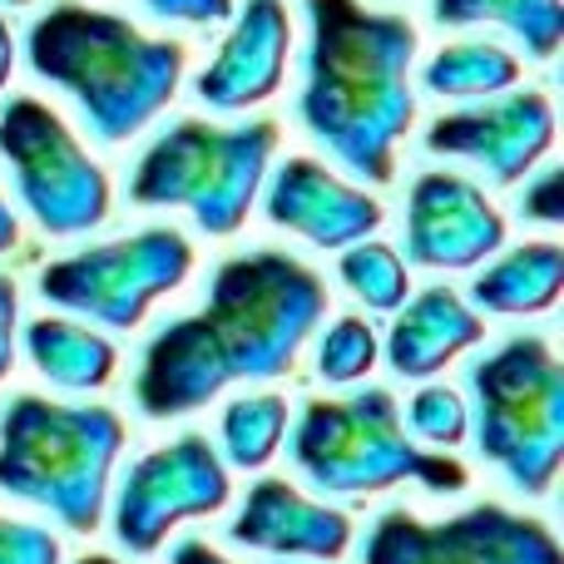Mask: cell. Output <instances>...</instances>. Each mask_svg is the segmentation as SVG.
Segmentation results:
<instances>
[{
    "label": "cell",
    "instance_id": "cell-1",
    "mask_svg": "<svg viewBox=\"0 0 564 564\" xmlns=\"http://www.w3.org/2000/svg\"><path fill=\"white\" fill-rule=\"evenodd\" d=\"M327 312V288L307 263L273 248L218 263L198 312L159 327L134 377L144 416L169 421L208 406L234 381L288 377Z\"/></svg>",
    "mask_w": 564,
    "mask_h": 564
},
{
    "label": "cell",
    "instance_id": "cell-2",
    "mask_svg": "<svg viewBox=\"0 0 564 564\" xmlns=\"http://www.w3.org/2000/svg\"><path fill=\"white\" fill-rule=\"evenodd\" d=\"M307 50H302L297 119L351 178L387 184L397 174V144L411 129V59L416 25L381 15L361 0H302Z\"/></svg>",
    "mask_w": 564,
    "mask_h": 564
},
{
    "label": "cell",
    "instance_id": "cell-3",
    "mask_svg": "<svg viewBox=\"0 0 564 564\" xmlns=\"http://www.w3.org/2000/svg\"><path fill=\"white\" fill-rule=\"evenodd\" d=\"M25 59L40 79L79 105L99 144H124L149 124L184 79V45L134 30L124 15L89 6H50L25 30Z\"/></svg>",
    "mask_w": 564,
    "mask_h": 564
},
{
    "label": "cell",
    "instance_id": "cell-4",
    "mask_svg": "<svg viewBox=\"0 0 564 564\" xmlns=\"http://www.w3.org/2000/svg\"><path fill=\"white\" fill-rule=\"evenodd\" d=\"M119 451L124 421L109 406H65L25 391L0 411V490L50 510L75 535H89L105 520Z\"/></svg>",
    "mask_w": 564,
    "mask_h": 564
},
{
    "label": "cell",
    "instance_id": "cell-5",
    "mask_svg": "<svg viewBox=\"0 0 564 564\" xmlns=\"http://www.w3.org/2000/svg\"><path fill=\"white\" fill-rule=\"evenodd\" d=\"M292 466L322 496H377L401 480L460 496L470 470L451 456L421 451L401 426V406L387 387L351 391L341 401H307L288 436Z\"/></svg>",
    "mask_w": 564,
    "mask_h": 564
},
{
    "label": "cell",
    "instance_id": "cell-6",
    "mask_svg": "<svg viewBox=\"0 0 564 564\" xmlns=\"http://www.w3.org/2000/svg\"><path fill=\"white\" fill-rule=\"evenodd\" d=\"M466 381L476 451L520 496H545L564 460V367L550 341L535 332L500 341L470 361Z\"/></svg>",
    "mask_w": 564,
    "mask_h": 564
},
{
    "label": "cell",
    "instance_id": "cell-7",
    "mask_svg": "<svg viewBox=\"0 0 564 564\" xmlns=\"http://www.w3.org/2000/svg\"><path fill=\"white\" fill-rule=\"evenodd\" d=\"M278 154V124H204L178 119L144 149L129 198L139 208H188L194 224L214 238H228L248 224L263 174Z\"/></svg>",
    "mask_w": 564,
    "mask_h": 564
},
{
    "label": "cell",
    "instance_id": "cell-8",
    "mask_svg": "<svg viewBox=\"0 0 564 564\" xmlns=\"http://www.w3.org/2000/svg\"><path fill=\"white\" fill-rule=\"evenodd\" d=\"M0 154L15 194L45 234L75 238L109 218V178L50 105L15 95L0 109Z\"/></svg>",
    "mask_w": 564,
    "mask_h": 564
},
{
    "label": "cell",
    "instance_id": "cell-9",
    "mask_svg": "<svg viewBox=\"0 0 564 564\" xmlns=\"http://www.w3.org/2000/svg\"><path fill=\"white\" fill-rule=\"evenodd\" d=\"M188 268H194V243L178 228H144V234L59 258L40 273L35 288L55 307L105 322L115 332H129L144 322V312L164 292L184 288Z\"/></svg>",
    "mask_w": 564,
    "mask_h": 564
},
{
    "label": "cell",
    "instance_id": "cell-10",
    "mask_svg": "<svg viewBox=\"0 0 564 564\" xmlns=\"http://www.w3.org/2000/svg\"><path fill=\"white\" fill-rule=\"evenodd\" d=\"M361 564H564L555 530L506 506H470L451 520L387 510L367 530Z\"/></svg>",
    "mask_w": 564,
    "mask_h": 564
},
{
    "label": "cell",
    "instance_id": "cell-11",
    "mask_svg": "<svg viewBox=\"0 0 564 564\" xmlns=\"http://www.w3.org/2000/svg\"><path fill=\"white\" fill-rule=\"evenodd\" d=\"M228 496H234V480L218 446L188 431L124 470V486L115 496V540L129 555H154L169 530L224 510Z\"/></svg>",
    "mask_w": 564,
    "mask_h": 564
},
{
    "label": "cell",
    "instance_id": "cell-12",
    "mask_svg": "<svg viewBox=\"0 0 564 564\" xmlns=\"http://www.w3.org/2000/svg\"><path fill=\"white\" fill-rule=\"evenodd\" d=\"M555 144V105L540 89H506L470 109L441 115L426 129L431 154L470 159L496 184H520Z\"/></svg>",
    "mask_w": 564,
    "mask_h": 564
},
{
    "label": "cell",
    "instance_id": "cell-13",
    "mask_svg": "<svg viewBox=\"0 0 564 564\" xmlns=\"http://www.w3.org/2000/svg\"><path fill=\"white\" fill-rule=\"evenodd\" d=\"M506 243L500 208L460 174H421L406 198V263L460 273Z\"/></svg>",
    "mask_w": 564,
    "mask_h": 564
},
{
    "label": "cell",
    "instance_id": "cell-14",
    "mask_svg": "<svg viewBox=\"0 0 564 564\" xmlns=\"http://www.w3.org/2000/svg\"><path fill=\"white\" fill-rule=\"evenodd\" d=\"M288 50H292V20L282 0H248L238 10L228 40L208 69L194 79V95L218 115L263 105L278 95L282 75H288Z\"/></svg>",
    "mask_w": 564,
    "mask_h": 564
},
{
    "label": "cell",
    "instance_id": "cell-15",
    "mask_svg": "<svg viewBox=\"0 0 564 564\" xmlns=\"http://www.w3.org/2000/svg\"><path fill=\"white\" fill-rule=\"evenodd\" d=\"M268 218L317 248H347L381 228V204L327 174L317 159H288L268 184Z\"/></svg>",
    "mask_w": 564,
    "mask_h": 564
},
{
    "label": "cell",
    "instance_id": "cell-16",
    "mask_svg": "<svg viewBox=\"0 0 564 564\" xmlns=\"http://www.w3.org/2000/svg\"><path fill=\"white\" fill-rule=\"evenodd\" d=\"M228 540L278 560H341L351 545V520L307 500L288 480H258L228 525Z\"/></svg>",
    "mask_w": 564,
    "mask_h": 564
},
{
    "label": "cell",
    "instance_id": "cell-17",
    "mask_svg": "<svg viewBox=\"0 0 564 564\" xmlns=\"http://www.w3.org/2000/svg\"><path fill=\"white\" fill-rule=\"evenodd\" d=\"M480 337H486V322L460 302V292L426 288L401 302V317L391 322L387 337V361L397 377L426 381L436 371H446L460 351L476 347Z\"/></svg>",
    "mask_w": 564,
    "mask_h": 564
},
{
    "label": "cell",
    "instance_id": "cell-18",
    "mask_svg": "<svg viewBox=\"0 0 564 564\" xmlns=\"http://www.w3.org/2000/svg\"><path fill=\"white\" fill-rule=\"evenodd\" d=\"M564 292V253L560 243H525L510 248L500 263L470 282V302L480 312H500V317H535L550 312Z\"/></svg>",
    "mask_w": 564,
    "mask_h": 564
},
{
    "label": "cell",
    "instance_id": "cell-19",
    "mask_svg": "<svg viewBox=\"0 0 564 564\" xmlns=\"http://www.w3.org/2000/svg\"><path fill=\"white\" fill-rule=\"evenodd\" d=\"M25 351L35 371L59 391H99L115 377V341L65 317H35L25 327Z\"/></svg>",
    "mask_w": 564,
    "mask_h": 564
},
{
    "label": "cell",
    "instance_id": "cell-20",
    "mask_svg": "<svg viewBox=\"0 0 564 564\" xmlns=\"http://www.w3.org/2000/svg\"><path fill=\"white\" fill-rule=\"evenodd\" d=\"M436 25H500L525 45L530 59H550L564 40L560 0H431Z\"/></svg>",
    "mask_w": 564,
    "mask_h": 564
},
{
    "label": "cell",
    "instance_id": "cell-21",
    "mask_svg": "<svg viewBox=\"0 0 564 564\" xmlns=\"http://www.w3.org/2000/svg\"><path fill=\"white\" fill-rule=\"evenodd\" d=\"M421 85L446 99H490L520 85V59L490 40H460V45L431 55V65L421 69Z\"/></svg>",
    "mask_w": 564,
    "mask_h": 564
},
{
    "label": "cell",
    "instance_id": "cell-22",
    "mask_svg": "<svg viewBox=\"0 0 564 564\" xmlns=\"http://www.w3.org/2000/svg\"><path fill=\"white\" fill-rule=\"evenodd\" d=\"M224 466L234 470H263L268 460L278 456L282 436H288V401L278 391H263V397H238L224 406Z\"/></svg>",
    "mask_w": 564,
    "mask_h": 564
},
{
    "label": "cell",
    "instance_id": "cell-23",
    "mask_svg": "<svg viewBox=\"0 0 564 564\" xmlns=\"http://www.w3.org/2000/svg\"><path fill=\"white\" fill-rule=\"evenodd\" d=\"M337 273H341V282H347L351 297L367 302L371 312H397L401 302H406V292H411V278H406L401 253L397 248H387V243H371V238L341 248Z\"/></svg>",
    "mask_w": 564,
    "mask_h": 564
},
{
    "label": "cell",
    "instance_id": "cell-24",
    "mask_svg": "<svg viewBox=\"0 0 564 564\" xmlns=\"http://www.w3.org/2000/svg\"><path fill=\"white\" fill-rule=\"evenodd\" d=\"M377 357H381V347H377V332H371L367 317H337L317 341V371L332 387L361 381L377 367Z\"/></svg>",
    "mask_w": 564,
    "mask_h": 564
},
{
    "label": "cell",
    "instance_id": "cell-25",
    "mask_svg": "<svg viewBox=\"0 0 564 564\" xmlns=\"http://www.w3.org/2000/svg\"><path fill=\"white\" fill-rule=\"evenodd\" d=\"M401 426H411V436L426 441V446H460L470 431V406L451 387H421Z\"/></svg>",
    "mask_w": 564,
    "mask_h": 564
},
{
    "label": "cell",
    "instance_id": "cell-26",
    "mask_svg": "<svg viewBox=\"0 0 564 564\" xmlns=\"http://www.w3.org/2000/svg\"><path fill=\"white\" fill-rule=\"evenodd\" d=\"M0 564H59V540L30 520L0 516Z\"/></svg>",
    "mask_w": 564,
    "mask_h": 564
},
{
    "label": "cell",
    "instance_id": "cell-27",
    "mask_svg": "<svg viewBox=\"0 0 564 564\" xmlns=\"http://www.w3.org/2000/svg\"><path fill=\"white\" fill-rule=\"evenodd\" d=\"M520 218H530V224H564V169L550 164L540 169L535 178L525 184V194H520Z\"/></svg>",
    "mask_w": 564,
    "mask_h": 564
},
{
    "label": "cell",
    "instance_id": "cell-28",
    "mask_svg": "<svg viewBox=\"0 0 564 564\" xmlns=\"http://www.w3.org/2000/svg\"><path fill=\"white\" fill-rule=\"evenodd\" d=\"M149 15L159 20H184V25H214V20L234 15V0H144Z\"/></svg>",
    "mask_w": 564,
    "mask_h": 564
},
{
    "label": "cell",
    "instance_id": "cell-29",
    "mask_svg": "<svg viewBox=\"0 0 564 564\" xmlns=\"http://www.w3.org/2000/svg\"><path fill=\"white\" fill-rule=\"evenodd\" d=\"M15 312H20V292L0 273V381L10 377V361H15Z\"/></svg>",
    "mask_w": 564,
    "mask_h": 564
},
{
    "label": "cell",
    "instance_id": "cell-30",
    "mask_svg": "<svg viewBox=\"0 0 564 564\" xmlns=\"http://www.w3.org/2000/svg\"><path fill=\"white\" fill-rule=\"evenodd\" d=\"M169 564H234V560L218 555L214 545H204V540L188 535V540H178V545H174V555H169Z\"/></svg>",
    "mask_w": 564,
    "mask_h": 564
},
{
    "label": "cell",
    "instance_id": "cell-31",
    "mask_svg": "<svg viewBox=\"0 0 564 564\" xmlns=\"http://www.w3.org/2000/svg\"><path fill=\"white\" fill-rule=\"evenodd\" d=\"M10 65H15V40H10V25H6V15H0V89H6V79H10Z\"/></svg>",
    "mask_w": 564,
    "mask_h": 564
},
{
    "label": "cell",
    "instance_id": "cell-32",
    "mask_svg": "<svg viewBox=\"0 0 564 564\" xmlns=\"http://www.w3.org/2000/svg\"><path fill=\"white\" fill-rule=\"evenodd\" d=\"M15 238H20V224H15V214H10V204L0 198V253H10Z\"/></svg>",
    "mask_w": 564,
    "mask_h": 564
},
{
    "label": "cell",
    "instance_id": "cell-33",
    "mask_svg": "<svg viewBox=\"0 0 564 564\" xmlns=\"http://www.w3.org/2000/svg\"><path fill=\"white\" fill-rule=\"evenodd\" d=\"M79 564H115V560H105V555H85Z\"/></svg>",
    "mask_w": 564,
    "mask_h": 564
}]
</instances>
